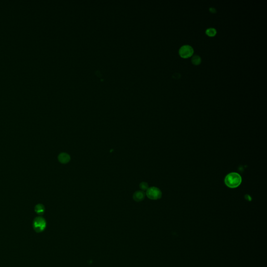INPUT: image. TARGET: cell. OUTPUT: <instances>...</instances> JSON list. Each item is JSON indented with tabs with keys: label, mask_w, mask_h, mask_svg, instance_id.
<instances>
[{
	"label": "cell",
	"mask_w": 267,
	"mask_h": 267,
	"mask_svg": "<svg viewBox=\"0 0 267 267\" xmlns=\"http://www.w3.org/2000/svg\"><path fill=\"white\" fill-rule=\"evenodd\" d=\"M201 57L197 55L193 56L192 59V62L195 65L199 64L200 63H201Z\"/></svg>",
	"instance_id": "obj_8"
},
{
	"label": "cell",
	"mask_w": 267,
	"mask_h": 267,
	"mask_svg": "<svg viewBox=\"0 0 267 267\" xmlns=\"http://www.w3.org/2000/svg\"><path fill=\"white\" fill-rule=\"evenodd\" d=\"M145 193L142 191H136L133 195V199L137 202L142 201L145 197Z\"/></svg>",
	"instance_id": "obj_6"
},
{
	"label": "cell",
	"mask_w": 267,
	"mask_h": 267,
	"mask_svg": "<svg viewBox=\"0 0 267 267\" xmlns=\"http://www.w3.org/2000/svg\"><path fill=\"white\" fill-rule=\"evenodd\" d=\"M194 53L192 47L189 45H184L180 48L179 50V54L183 58L191 57Z\"/></svg>",
	"instance_id": "obj_3"
},
{
	"label": "cell",
	"mask_w": 267,
	"mask_h": 267,
	"mask_svg": "<svg viewBox=\"0 0 267 267\" xmlns=\"http://www.w3.org/2000/svg\"><path fill=\"white\" fill-rule=\"evenodd\" d=\"M146 195L150 199H159L161 198L162 192L159 188L156 187H151L147 190Z\"/></svg>",
	"instance_id": "obj_2"
},
{
	"label": "cell",
	"mask_w": 267,
	"mask_h": 267,
	"mask_svg": "<svg viewBox=\"0 0 267 267\" xmlns=\"http://www.w3.org/2000/svg\"><path fill=\"white\" fill-rule=\"evenodd\" d=\"M242 182L241 176L235 172L227 174L224 179V183L226 185L231 188H238L241 184Z\"/></svg>",
	"instance_id": "obj_1"
},
{
	"label": "cell",
	"mask_w": 267,
	"mask_h": 267,
	"mask_svg": "<svg viewBox=\"0 0 267 267\" xmlns=\"http://www.w3.org/2000/svg\"><path fill=\"white\" fill-rule=\"evenodd\" d=\"M58 160L60 162L63 164H66L69 162L71 160V157L66 153H61L58 156Z\"/></svg>",
	"instance_id": "obj_5"
},
{
	"label": "cell",
	"mask_w": 267,
	"mask_h": 267,
	"mask_svg": "<svg viewBox=\"0 0 267 267\" xmlns=\"http://www.w3.org/2000/svg\"><path fill=\"white\" fill-rule=\"evenodd\" d=\"M209 10H210V12L211 13H215L216 12V10H215V9H214V8H210L209 9Z\"/></svg>",
	"instance_id": "obj_12"
},
{
	"label": "cell",
	"mask_w": 267,
	"mask_h": 267,
	"mask_svg": "<svg viewBox=\"0 0 267 267\" xmlns=\"http://www.w3.org/2000/svg\"><path fill=\"white\" fill-rule=\"evenodd\" d=\"M207 35L210 37L215 36L217 33V30L215 28H209L207 29L206 31Z\"/></svg>",
	"instance_id": "obj_9"
},
{
	"label": "cell",
	"mask_w": 267,
	"mask_h": 267,
	"mask_svg": "<svg viewBox=\"0 0 267 267\" xmlns=\"http://www.w3.org/2000/svg\"><path fill=\"white\" fill-rule=\"evenodd\" d=\"M35 211L37 213H38L39 215H41L44 211V207L41 204H38L35 207Z\"/></svg>",
	"instance_id": "obj_7"
},
{
	"label": "cell",
	"mask_w": 267,
	"mask_h": 267,
	"mask_svg": "<svg viewBox=\"0 0 267 267\" xmlns=\"http://www.w3.org/2000/svg\"><path fill=\"white\" fill-rule=\"evenodd\" d=\"M46 226V222L44 218L41 217H37L35 219L33 222V227L37 232L43 231Z\"/></svg>",
	"instance_id": "obj_4"
},
{
	"label": "cell",
	"mask_w": 267,
	"mask_h": 267,
	"mask_svg": "<svg viewBox=\"0 0 267 267\" xmlns=\"http://www.w3.org/2000/svg\"><path fill=\"white\" fill-rule=\"evenodd\" d=\"M173 77L175 79H179V78H180V75L179 73H175L173 75Z\"/></svg>",
	"instance_id": "obj_11"
},
{
	"label": "cell",
	"mask_w": 267,
	"mask_h": 267,
	"mask_svg": "<svg viewBox=\"0 0 267 267\" xmlns=\"http://www.w3.org/2000/svg\"><path fill=\"white\" fill-rule=\"evenodd\" d=\"M139 187L141 188V189H142V191H147L148 188H149V186H148V184L146 182H141V183L140 185H139Z\"/></svg>",
	"instance_id": "obj_10"
}]
</instances>
